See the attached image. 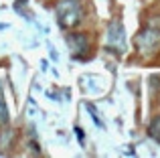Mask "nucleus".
I'll return each instance as SVG.
<instances>
[{"label":"nucleus","mask_w":160,"mask_h":158,"mask_svg":"<svg viewBox=\"0 0 160 158\" xmlns=\"http://www.w3.org/2000/svg\"><path fill=\"white\" fill-rule=\"evenodd\" d=\"M55 14L61 28H75L83 20V4L81 0H59L55 4Z\"/></svg>","instance_id":"1"},{"label":"nucleus","mask_w":160,"mask_h":158,"mask_svg":"<svg viewBox=\"0 0 160 158\" xmlns=\"http://www.w3.org/2000/svg\"><path fill=\"white\" fill-rule=\"evenodd\" d=\"M134 45L140 53H154L160 45V31L154 27H146L144 31H140L136 35Z\"/></svg>","instance_id":"2"},{"label":"nucleus","mask_w":160,"mask_h":158,"mask_svg":"<svg viewBox=\"0 0 160 158\" xmlns=\"http://www.w3.org/2000/svg\"><path fill=\"white\" fill-rule=\"evenodd\" d=\"M108 47L116 53H124L126 51V31L124 24H122L120 18H113L109 22L108 28Z\"/></svg>","instance_id":"3"},{"label":"nucleus","mask_w":160,"mask_h":158,"mask_svg":"<svg viewBox=\"0 0 160 158\" xmlns=\"http://www.w3.org/2000/svg\"><path fill=\"white\" fill-rule=\"evenodd\" d=\"M67 45L73 51V55H81V53H85L89 49V39L85 35H81V32H75V35L67 37Z\"/></svg>","instance_id":"4"},{"label":"nucleus","mask_w":160,"mask_h":158,"mask_svg":"<svg viewBox=\"0 0 160 158\" xmlns=\"http://www.w3.org/2000/svg\"><path fill=\"white\" fill-rule=\"evenodd\" d=\"M148 136L154 140V142L160 144V116H156V118L150 122V126H148Z\"/></svg>","instance_id":"5"},{"label":"nucleus","mask_w":160,"mask_h":158,"mask_svg":"<svg viewBox=\"0 0 160 158\" xmlns=\"http://www.w3.org/2000/svg\"><path fill=\"white\" fill-rule=\"evenodd\" d=\"M10 120V114H8V107H6V99H4V93L0 91V126L8 124Z\"/></svg>","instance_id":"6"},{"label":"nucleus","mask_w":160,"mask_h":158,"mask_svg":"<svg viewBox=\"0 0 160 158\" xmlns=\"http://www.w3.org/2000/svg\"><path fill=\"white\" fill-rule=\"evenodd\" d=\"M75 132H77V138H79V140H81V142H83V130H79V128H77V130H75Z\"/></svg>","instance_id":"7"}]
</instances>
